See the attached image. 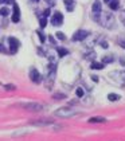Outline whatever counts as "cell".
<instances>
[{"instance_id":"obj_18","label":"cell","mask_w":125,"mask_h":141,"mask_svg":"<svg viewBox=\"0 0 125 141\" xmlns=\"http://www.w3.org/2000/svg\"><path fill=\"white\" fill-rule=\"evenodd\" d=\"M8 13H9L8 8H6V7H4V8H2V9H0V15H3V16H7Z\"/></svg>"},{"instance_id":"obj_1","label":"cell","mask_w":125,"mask_h":141,"mask_svg":"<svg viewBox=\"0 0 125 141\" xmlns=\"http://www.w3.org/2000/svg\"><path fill=\"white\" fill-rule=\"evenodd\" d=\"M93 19H94L95 22H98L101 26H104V27H106V28H112L114 26V16L110 12H105V13L101 12L100 15L93 16Z\"/></svg>"},{"instance_id":"obj_4","label":"cell","mask_w":125,"mask_h":141,"mask_svg":"<svg viewBox=\"0 0 125 141\" xmlns=\"http://www.w3.org/2000/svg\"><path fill=\"white\" fill-rule=\"evenodd\" d=\"M32 125L42 126V128H61V125L55 124L54 121H43V120H40V121H34Z\"/></svg>"},{"instance_id":"obj_15","label":"cell","mask_w":125,"mask_h":141,"mask_svg":"<svg viewBox=\"0 0 125 141\" xmlns=\"http://www.w3.org/2000/svg\"><path fill=\"white\" fill-rule=\"evenodd\" d=\"M120 6V3H118V0H112V2L109 3V7L112 8V9H117Z\"/></svg>"},{"instance_id":"obj_30","label":"cell","mask_w":125,"mask_h":141,"mask_svg":"<svg viewBox=\"0 0 125 141\" xmlns=\"http://www.w3.org/2000/svg\"><path fill=\"white\" fill-rule=\"evenodd\" d=\"M4 2H6V0H0V3H4Z\"/></svg>"},{"instance_id":"obj_24","label":"cell","mask_w":125,"mask_h":141,"mask_svg":"<svg viewBox=\"0 0 125 141\" xmlns=\"http://www.w3.org/2000/svg\"><path fill=\"white\" fill-rule=\"evenodd\" d=\"M118 43H120V46H121V47H124V49H125V40H118Z\"/></svg>"},{"instance_id":"obj_11","label":"cell","mask_w":125,"mask_h":141,"mask_svg":"<svg viewBox=\"0 0 125 141\" xmlns=\"http://www.w3.org/2000/svg\"><path fill=\"white\" fill-rule=\"evenodd\" d=\"M63 3H65L66 8H67V11H69V12L73 11V8H74V2H73V0H63Z\"/></svg>"},{"instance_id":"obj_29","label":"cell","mask_w":125,"mask_h":141,"mask_svg":"<svg viewBox=\"0 0 125 141\" xmlns=\"http://www.w3.org/2000/svg\"><path fill=\"white\" fill-rule=\"evenodd\" d=\"M105 2H106V3H110V2H112V0H105Z\"/></svg>"},{"instance_id":"obj_5","label":"cell","mask_w":125,"mask_h":141,"mask_svg":"<svg viewBox=\"0 0 125 141\" xmlns=\"http://www.w3.org/2000/svg\"><path fill=\"white\" fill-rule=\"evenodd\" d=\"M8 42H9V53L11 54H16L18 50H19V46H20V43H19V40L16 39V38H8Z\"/></svg>"},{"instance_id":"obj_13","label":"cell","mask_w":125,"mask_h":141,"mask_svg":"<svg viewBox=\"0 0 125 141\" xmlns=\"http://www.w3.org/2000/svg\"><path fill=\"white\" fill-rule=\"evenodd\" d=\"M108 100L109 101H118L120 96L118 94H114V93H110V94H108Z\"/></svg>"},{"instance_id":"obj_7","label":"cell","mask_w":125,"mask_h":141,"mask_svg":"<svg viewBox=\"0 0 125 141\" xmlns=\"http://www.w3.org/2000/svg\"><path fill=\"white\" fill-rule=\"evenodd\" d=\"M62 22H63V15L61 12H54V15L51 18V23L54 26H61Z\"/></svg>"},{"instance_id":"obj_26","label":"cell","mask_w":125,"mask_h":141,"mask_svg":"<svg viewBox=\"0 0 125 141\" xmlns=\"http://www.w3.org/2000/svg\"><path fill=\"white\" fill-rule=\"evenodd\" d=\"M92 79H93L94 82H98V77H94V75H93V77H92Z\"/></svg>"},{"instance_id":"obj_10","label":"cell","mask_w":125,"mask_h":141,"mask_svg":"<svg viewBox=\"0 0 125 141\" xmlns=\"http://www.w3.org/2000/svg\"><path fill=\"white\" fill-rule=\"evenodd\" d=\"M12 22L13 23H18L19 19H20V12H19V7L16 4H13V13H12Z\"/></svg>"},{"instance_id":"obj_25","label":"cell","mask_w":125,"mask_h":141,"mask_svg":"<svg viewBox=\"0 0 125 141\" xmlns=\"http://www.w3.org/2000/svg\"><path fill=\"white\" fill-rule=\"evenodd\" d=\"M50 15V9H46L45 11V16H49Z\"/></svg>"},{"instance_id":"obj_22","label":"cell","mask_w":125,"mask_h":141,"mask_svg":"<svg viewBox=\"0 0 125 141\" xmlns=\"http://www.w3.org/2000/svg\"><path fill=\"white\" fill-rule=\"evenodd\" d=\"M36 34L39 35V38H40V42H42V43H45V39H46V38H45V35H43L40 31H36Z\"/></svg>"},{"instance_id":"obj_3","label":"cell","mask_w":125,"mask_h":141,"mask_svg":"<svg viewBox=\"0 0 125 141\" xmlns=\"http://www.w3.org/2000/svg\"><path fill=\"white\" fill-rule=\"evenodd\" d=\"M20 106L26 110H30V112H40L43 110V105L38 102H24V103H20Z\"/></svg>"},{"instance_id":"obj_17","label":"cell","mask_w":125,"mask_h":141,"mask_svg":"<svg viewBox=\"0 0 125 141\" xmlns=\"http://www.w3.org/2000/svg\"><path fill=\"white\" fill-rule=\"evenodd\" d=\"M112 60H113V56H112V55H109V56L106 55V56H104L102 62H104V63H110Z\"/></svg>"},{"instance_id":"obj_14","label":"cell","mask_w":125,"mask_h":141,"mask_svg":"<svg viewBox=\"0 0 125 141\" xmlns=\"http://www.w3.org/2000/svg\"><path fill=\"white\" fill-rule=\"evenodd\" d=\"M93 70H101V69H104V63H98V62H93V65L90 66Z\"/></svg>"},{"instance_id":"obj_16","label":"cell","mask_w":125,"mask_h":141,"mask_svg":"<svg viewBox=\"0 0 125 141\" xmlns=\"http://www.w3.org/2000/svg\"><path fill=\"white\" fill-rule=\"evenodd\" d=\"M57 53L59 54V56H65V55H67V50L63 49V47H58V49H57Z\"/></svg>"},{"instance_id":"obj_8","label":"cell","mask_w":125,"mask_h":141,"mask_svg":"<svg viewBox=\"0 0 125 141\" xmlns=\"http://www.w3.org/2000/svg\"><path fill=\"white\" fill-rule=\"evenodd\" d=\"M30 78H31L32 82H36V83H39V82L42 81V75L39 74V71H38L36 69H31V71H30Z\"/></svg>"},{"instance_id":"obj_23","label":"cell","mask_w":125,"mask_h":141,"mask_svg":"<svg viewBox=\"0 0 125 141\" xmlns=\"http://www.w3.org/2000/svg\"><path fill=\"white\" fill-rule=\"evenodd\" d=\"M4 89H6V90H15V86H13V85H6V87H4Z\"/></svg>"},{"instance_id":"obj_19","label":"cell","mask_w":125,"mask_h":141,"mask_svg":"<svg viewBox=\"0 0 125 141\" xmlns=\"http://www.w3.org/2000/svg\"><path fill=\"white\" fill-rule=\"evenodd\" d=\"M57 38H58V39H61V40H65V39H66V35L62 34V32H57Z\"/></svg>"},{"instance_id":"obj_2","label":"cell","mask_w":125,"mask_h":141,"mask_svg":"<svg viewBox=\"0 0 125 141\" xmlns=\"http://www.w3.org/2000/svg\"><path fill=\"white\" fill-rule=\"evenodd\" d=\"M75 114H78V112L71 109V107H59L58 110L54 112V116L62 117V118H69V117H73Z\"/></svg>"},{"instance_id":"obj_6","label":"cell","mask_w":125,"mask_h":141,"mask_svg":"<svg viewBox=\"0 0 125 141\" xmlns=\"http://www.w3.org/2000/svg\"><path fill=\"white\" fill-rule=\"evenodd\" d=\"M88 36H89V32H88V31L79 30V31H77L75 34L73 35V40H74V42H81V40L86 39Z\"/></svg>"},{"instance_id":"obj_12","label":"cell","mask_w":125,"mask_h":141,"mask_svg":"<svg viewBox=\"0 0 125 141\" xmlns=\"http://www.w3.org/2000/svg\"><path fill=\"white\" fill-rule=\"evenodd\" d=\"M106 120L104 118V117H92V118H89V122H105Z\"/></svg>"},{"instance_id":"obj_27","label":"cell","mask_w":125,"mask_h":141,"mask_svg":"<svg viewBox=\"0 0 125 141\" xmlns=\"http://www.w3.org/2000/svg\"><path fill=\"white\" fill-rule=\"evenodd\" d=\"M0 51H3V53H4V51H6V50H4V47H3L2 44H0Z\"/></svg>"},{"instance_id":"obj_21","label":"cell","mask_w":125,"mask_h":141,"mask_svg":"<svg viewBox=\"0 0 125 141\" xmlns=\"http://www.w3.org/2000/svg\"><path fill=\"white\" fill-rule=\"evenodd\" d=\"M39 24H40V27H43V28H45V27H46V24H47V23H46V18H45V16H43V18L40 19Z\"/></svg>"},{"instance_id":"obj_9","label":"cell","mask_w":125,"mask_h":141,"mask_svg":"<svg viewBox=\"0 0 125 141\" xmlns=\"http://www.w3.org/2000/svg\"><path fill=\"white\" fill-rule=\"evenodd\" d=\"M101 12H102V9H101V3L98 0H95L93 3V7H92V15L95 16V15H100Z\"/></svg>"},{"instance_id":"obj_20","label":"cell","mask_w":125,"mask_h":141,"mask_svg":"<svg viewBox=\"0 0 125 141\" xmlns=\"http://www.w3.org/2000/svg\"><path fill=\"white\" fill-rule=\"evenodd\" d=\"M75 93H77V96H78V97H84V90H82L81 87H78V89H77V90H75Z\"/></svg>"},{"instance_id":"obj_28","label":"cell","mask_w":125,"mask_h":141,"mask_svg":"<svg viewBox=\"0 0 125 141\" xmlns=\"http://www.w3.org/2000/svg\"><path fill=\"white\" fill-rule=\"evenodd\" d=\"M6 3H8V4L9 3H13V0H6Z\"/></svg>"}]
</instances>
